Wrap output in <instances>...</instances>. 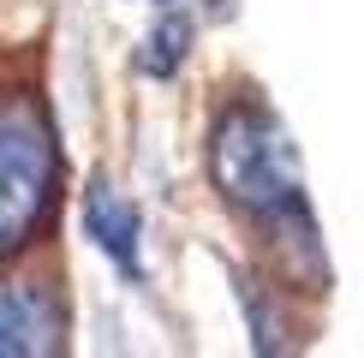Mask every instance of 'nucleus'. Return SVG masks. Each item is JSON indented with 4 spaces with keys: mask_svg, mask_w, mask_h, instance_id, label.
Instances as JSON below:
<instances>
[{
    "mask_svg": "<svg viewBox=\"0 0 364 358\" xmlns=\"http://www.w3.org/2000/svg\"><path fill=\"white\" fill-rule=\"evenodd\" d=\"M186 42H191V30L186 18H161V30L149 36V54H144V72H156V78H168V72L186 60Z\"/></svg>",
    "mask_w": 364,
    "mask_h": 358,
    "instance_id": "nucleus-5",
    "label": "nucleus"
},
{
    "mask_svg": "<svg viewBox=\"0 0 364 358\" xmlns=\"http://www.w3.org/2000/svg\"><path fill=\"white\" fill-rule=\"evenodd\" d=\"M54 185V138L36 102L0 108V257L36 227Z\"/></svg>",
    "mask_w": 364,
    "mask_h": 358,
    "instance_id": "nucleus-2",
    "label": "nucleus"
},
{
    "mask_svg": "<svg viewBox=\"0 0 364 358\" xmlns=\"http://www.w3.org/2000/svg\"><path fill=\"white\" fill-rule=\"evenodd\" d=\"M60 352V310L42 287L0 281V358H42Z\"/></svg>",
    "mask_w": 364,
    "mask_h": 358,
    "instance_id": "nucleus-3",
    "label": "nucleus"
},
{
    "mask_svg": "<svg viewBox=\"0 0 364 358\" xmlns=\"http://www.w3.org/2000/svg\"><path fill=\"white\" fill-rule=\"evenodd\" d=\"M209 168L227 203H239L245 215L269 221L275 233H293V245L311 251V215H305V185H299V161L287 149L281 126L257 102L221 114L215 143H209Z\"/></svg>",
    "mask_w": 364,
    "mask_h": 358,
    "instance_id": "nucleus-1",
    "label": "nucleus"
},
{
    "mask_svg": "<svg viewBox=\"0 0 364 358\" xmlns=\"http://www.w3.org/2000/svg\"><path fill=\"white\" fill-rule=\"evenodd\" d=\"M84 227H90V239H96V245L108 251L126 275H138V209L119 197V191L90 185V197H84Z\"/></svg>",
    "mask_w": 364,
    "mask_h": 358,
    "instance_id": "nucleus-4",
    "label": "nucleus"
}]
</instances>
